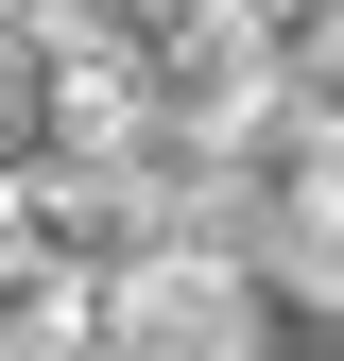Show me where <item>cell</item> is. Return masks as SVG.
Listing matches in <instances>:
<instances>
[{
	"mask_svg": "<svg viewBox=\"0 0 344 361\" xmlns=\"http://www.w3.org/2000/svg\"><path fill=\"white\" fill-rule=\"evenodd\" d=\"M104 361H258V258L155 241L104 276Z\"/></svg>",
	"mask_w": 344,
	"mask_h": 361,
	"instance_id": "1",
	"label": "cell"
},
{
	"mask_svg": "<svg viewBox=\"0 0 344 361\" xmlns=\"http://www.w3.org/2000/svg\"><path fill=\"white\" fill-rule=\"evenodd\" d=\"M241 258H258V293H344V138H258L241 172Z\"/></svg>",
	"mask_w": 344,
	"mask_h": 361,
	"instance_id": "2",
	"label": "cell"
},
{
	"mask_svg": "<svg viewBox=\"0 0 344 361\" xmlns=\"http://www.w3.org/2000/svg\"><path fill=\"white\" fill-rule=\"evenodd\" d=\"M276 121L293 138H344V0H293L276 18Z\"/></svg>",
	"mask_w": 344,
	"mask_h": 361,
	"instance_id": "3",
	"label": "cell"
},
{
	"mask_svg": "<svg viewBox=\"0 0 344 361\" xmlns=\"http://www.w3.org/2000/svg\"><path fill=\"white\" fill-rule=\"evenodd\" d=\"M172 18H207V0H52V35H104V52H155Z\"/></svg>",
	"mask_w": 344,
	"mask_h": 361,
	"instance_id": "4",
	"label": "cell"
}]
</instances>
